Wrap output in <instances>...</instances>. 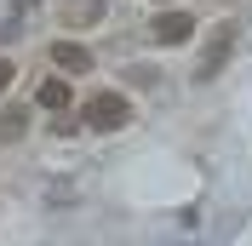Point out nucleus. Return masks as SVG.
<instances>
[{"label": "nucleus", "instance_id": "1", "mask_svg": "<svg viewBox=\"0 0 252 246\" xmlns=\"http://www.w3.org/2000/svg\"><path fill=\"white\" fill-rule=\"evenodd\" d=\"M80 115H86L92 132H121V126H132V97L126 92H92Z\"/></svg>", "mask_w": 252, "mask_h": 246}, {"label": "nucleus", "instance_id": "6", "mask_svg": "<svg viewBox=\"0 0 252 246\" xmlns=\"http://www.w3.org/2000/svg\"><path fill=\"white\" fill-rule=\"evenodd\" d=\"M34 103H40V109H69V103H75V92H69V80H40V86H34Z\"/></svg>", "mask_w": 252, "mask_h": 246}, {"label": "nucleus", "instance_id": "7", "mask_svg": "<svg viewBox=\"0 0 252 246\" xmlns=\"http://www.w3.org/2000/svg\"><path fill=\"white\" fill-rule=\"evenodd\" d=\"M23 132H29V109H23V103H6V109H0V143H17Z\"/></svg>", "mask_w": 252, "mask_h": 246}, {"label": "nucleus", "instance_id": "8", "mask_svg": "<svg viewBox=\"0 0 252 246\" xmlns=\"http://www.w3.org/2000/svg\"><path fill=\"white\" fill-rule=\"evenodd\" d=\"M12 80H17V63H12V58H0V92H6Z\"/></svg>", "mask_w": 252, "mask_h": 246}, {"label": "nucleus", "instance_id": "4", "mask_svg": "<svg viewBox=\"0 0 252 246\" xmlns=\"http://www.w3.org/2000/svg\"><path fill=\"white\" fill-rule=\"evenodd\" d=\"M52 63H58L63 75H86V69H92V52L80 46V40H52V52H46Z\"/></svg>", "mask_w": 252, "mask_h": 246}, {"label": "nucleus", "instance_id": "5", "mask_svg": "<svg viewBox=\"0 0 252 246\" xmlns=\"http://www.w3.org/2000/svg\"><path fill=\"white\" fill-rule=\"evenodd\" d=\"M109 17V0H63V23L69 29H92Z\"/></svg>", "mask_w": 252, "mask_h": 246}, {"label": "nucleus", "instance_id": "2", "mask_svg": "<svg viewBox=\"0 0 252 246\" xmlns=\"http://www.w3.org/2000/svg\"><path fill=\"white\" fill-rule=\"evenodd\" d=\"M235 23H218V34L206 40V52H201V69H195V80H212V75H223V63H229V52H235Z\"/></svg>", "mask_w": 252, "mask_h": 246}, {"label": "nucleus", "instance_id": "3", "mask_svg": "<svg viewBox=\"0 0 252 246\" xmlns=\"http://www.w3.org/2000/svg\"><path fill=\"white\" fill-rule=\"evenodd\" d=\"M149 34H155L160 46H184L189 34H195V17H189V12H178V6H166V12L149 23Z\"/></svg>", "mask_w": 252, "mask_h": 246}]
</instances>
